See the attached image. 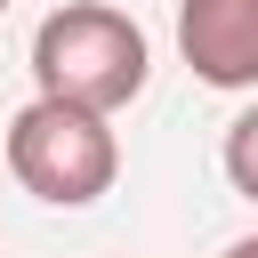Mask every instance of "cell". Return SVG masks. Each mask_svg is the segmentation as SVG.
Returning <instances> with one entry per match:
<instances>
[{
  "label": "cell",
  "instance_id": "cell-1",
  "mask_svg": "<svg viewBox=\"0 0 258 258\" xmlns=\"http://www.w3.org/2000/svg\"><path fill=\"white\" fill-rule=\"evenodd\" d=\"M153 48L129 8L113 0H64L32 24V97H64L89 113H121L145 97Z\"/></svg>",
  "mask_w": 258,
  "mask_h": 258
},
{
  "label": "cell",
  "instance_id": "cell-2",
  "mask_svg": "<svg viewBox=\"0 0 258 258\" xmlns=\"http://www.w3.org/2000/svg\"><path fill=\"white\" fill-rule=\"evenodd\" d=\"M8 169L32 202L48 210H89L113 194L121 177V137H113V113H89V105H64V97H32L16 105L8 121Z\"/></svg>",
  "mask_w": 258,
  "mask_h": 258
},
{
  "label": "cell",
  "instance_id": "cell-3",
  "mask_svg": "<svg viewBox=\"0 0 258 258\" xmlns=\"http://www.w3.org/2000/svg\"><path fill=\"white\" fill-rule=\"evenodd\" d=\"M177 56L202 89H258V0H177Z\"/></svg>",
  "mask_w": 258,
  "mask_h": 258
},
{
  "label": "cell",
  "instance_id": "cell-4",
  "mask_svg": "<svg viewBox=\"0 0 258 258\" xmlns=\"http://www.w3.org/2000/svg\"><path fill=\"white\" fill-rule=\"evenodd\" d=\"M218 161H226V185H234L242 202H258V105H242V113L226 121V145H218Z\"/></svg>",
  "mask_w": 258,
  "mask_h": 258
},
{
  "label": "cell",
  "instance_id": "cell-5",
  "mask_svg": "<svg viewBox=\"0 0 258 258\" xmlns=\"http://www.w3.org/2000/svg\"><path fill=\"white\" fill-rule=\"evenodd\" d=\"M218 258H258V234H250V242H226Z\"/></svg>",
  "mask_w": 258,
  "mask_h": 258
},
{
  "label": "cell",
  "instance_id": "cell-6",
  "mask_svg": "<svg viewBox=\"0 0 258 258\" xmlns=\"http://www.w3.org/2000/svg\"><path fill=\"white\" fill-rule=\"evenodd\" d=\"M0 16H8V0H0Z\"/></svg>",
  "mask_w": 258,
  "mask_h": 258
}]
</instances>
